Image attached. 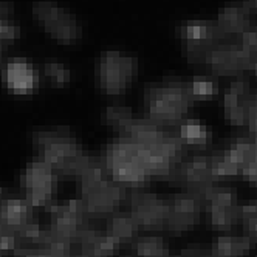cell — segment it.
<instances>
[{"mask_svg": "<svg viewBox=\"0 0 257 257\" xmlns=\"http://www.w3.org/2000/svg\"><path fill=\"white\" fill-rule=\"evenodd\" d=\"M34 21L59 42H71L81 38L82 30L71 14L62 11L54 2H36L33 5Z\"/></svg>", "mask_w": 257, "mask_h": 257, "instance_id": "6da1fadb", "label": "cell"}, {"mask_svg": "<svg viewBox=\"0 0 257 257\" xmlns=\"http://www.w3.org/2000/svg\"><path fill=\"white\" fill-rule=\"evenodd\" d=\"M135 73V61L119 51L104 53L96 68L99 85L110 95H116L131 84Z\"/></svg>", "mask_w": 257, "mask_h": 257, "instance_id": "7a4b0ae2", "label": "cell"}, {"mask_svg": "<svg viewBox=\"0 0 257 257\" xmlns=\"http://www.w3.org/2000/svg\"><path fill=\"white\" fill-rule=\"evenodd\" d=\"M215 27L228 39L231 36H242L249 28V13L240 4H229L218 13Z\"/></svg>", "mask_w": 257, "mask_h": 257, "instance_id": "3957f363", "label": "cell"}, {"mask_svg": "<svg viewBox=\"0 0 257 257\" xmlns=\"http://www.w3.org/2000/svg\"><path fill=\"white\" fill-rule=\"evenodd\" d=\"M7 85L17 93H28L36 84L33 67L25 61H13L5 68Z\"/></svg>", "mask_w": 257, "mask_h": 257, "instance_id": "277c9868", "label": "cell"}, {"mask_svg": "<svg viewBox=\"0 0 257 257\" xmlns=\"http://www.w3.org/2000/svg\"><path fill=\"white\" fill-rule=\"evenodd\" d=\"M191 96L192 99H209L217 95V82L208 76H197L191 84Z\"/></svg>", "mask_w": 257, "mask_h": 257, "instance_id": "5b68a950", "label": "cell"}, {"mask_svg": "<svg viewBox=\"0 0 257 257\" xmlns=\"http://www.w3.org/2000/svg\"><path fill=\"white\" fill-rule=\"evenodd\" d=\"M137 225L138 223L135 222L132 215L115 217V218H112V222H110L108 235L116 237L118 240H121V238H124V237H131L135 232Z\"/></svg>", "mask_w": 257, "mask_h": 257, "instance_id": "8992f818", "label": "cell"}, {"mask_svg": "<svg viewBox=\"0 0 257 257\" xmlns=\"http://www.w3.org/2000/svg\"><path fill=\"white\" fill-rule=\"evenodd\" d=\"M10 11H11V8L8 4L0 2V42L19 38V34H21L19 27H14L8 22Z\"/></svg>", "mask_w": 257, "mask_h": 257, "instance_id": "52a82bcc", "label": "cell"}, {"mask_svg": "<svg viewBox=\"0 0 257 257\" xmlns=\"http://www.w3.org/2000/svg\"><path fill=\"white\" fill-rule=\"evenodd\" d=\"M180 137L181 140L189 143H201L208 137V131L205 125L197 122H186L180 127Z\"/></svg>", "mask_w": 257, "mask_h": 257, "instance_id": "ba28073f", "label": "cell"}, {"mask_svg": "<svg viewBox=\"0 0 257 257\" xmlns=\"http://www.w3.org/2000/svg\"><path fill=\"white\" fill-rule=\"evenodd\" d=\"M45 75L56 81L58 85H64L70 81V70L61 64H56V62L45 64Z\"/></svg>", "mask_w": 257, "mask_h": 257, "instance_id": "9c48e42d", "label": "cell"}, {"mask_svg": "<svg viewBox=\"0 0 257 257\" xmlns=\"http://www.w3.org/2000/svg\"><path fill=\"white\" fill-rule=\"evenodd\" d=\"M242 5L246 8L249 14H257V0H243Z\"/></svg>", "mask_w": 257, "mask_h": 257, "instance_id": "30bf717a", "label": "cell"}]
</instances>
